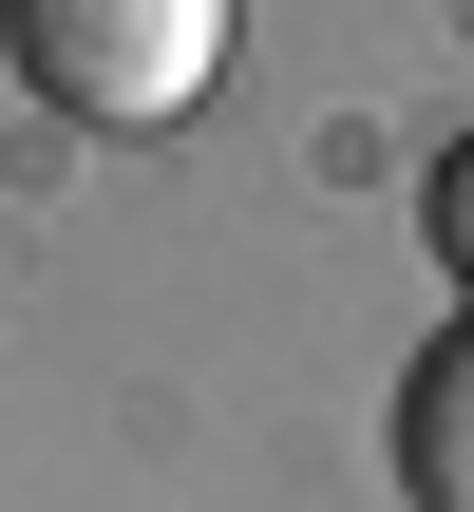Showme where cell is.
Listing matches in <instances>:
<instances>
[{
    "mask_svg": "<svg viewBox=\"0 0 474 512\" xmlns=\"http://www.w3.org/2000/svg\"><path fill=\"white\" fill-rule=\"evenodd\" d=\"M0 57L76 133H171L228 76V0H0Z\"/></svg>",
    "mask_w": 474,
    "mask_h": 512,
    "instance_id": "cell-1",
    "label": "cell"
},
{
    "mask_svg": "<svg viewBox=\"0 0 474 512\" xmlns=\"http://www.w3.org/2000/svg\"><path fill=\"white\" fill-rule=\"evenodd\" d=\"M399 494H418V512H474V304L399 361Z\"/></svg>",
    "mask_w": 474,
    "mask_h": 512,
    "instance_id": "cell-2",
    "label": "cell"
},
{
    "mask_svg": "<svg viewBox=\"0 0 474 512\" xmlns=\"http://www.w3.org/2000/svg\"><path fill=\"white\" fill-rule=\"evenodd\" d=\"M418 228H437V266H456V285H474V133H456V152H437V171H418Z\"/></svg>",
    "mask_w": 474,
    "mask_h": 512,
    "instance_id": "cell-3",
    "label": "cell"
}]
</instances>
